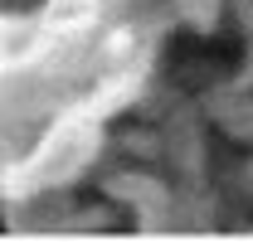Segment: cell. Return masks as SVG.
Instances as JSON below:
<instances>
[{
  "instance_id": "obj_1",
  "label": "cell",
  "mask_w": 253,
  "mask_h": 243,
  "mask_svg": "<svg viewBox=\"0 0 253 243\" xmlns=\"http://www.w3.org/2000/svg\"><path fill=\"white\" fill-rule=\"evenodd\" d=\"M239 59H244V49L234 39H195V34H180L166 49V73L180 88H205V83L229 78L239 68Z\"/></svg>"
}]
</instances>
